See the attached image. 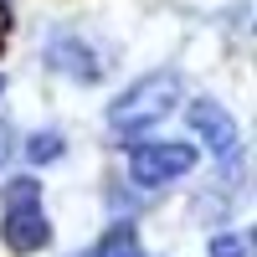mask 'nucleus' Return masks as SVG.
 Here are the masks:
<instances>
[{"label":"nucleus","instance_id":"obj_1","mask_svg":"<svg viewBox=\"0 0 257 257\" xmlns=\"http://www.w3.org/2000/svg\"><path fill=\"white\" fill-rule=\"evenodd\" d=\"M175 103H180V77L175 72H149V77H139L128 93H118L108 103L113 139H134V134H144V128H155L160 118H170Z\"/></svg>","mask_w":257,"mask_h":257},{"label":"nucleus","instance_id":"obj_2","mask_svg":"<svg viewBox=\"0 0 257 257\" xmlns=\"http://www.w3.org/2000/svg\"><path fill=\"white\" fill-rule=\"evenodd\" d=\"M0 242H6L16 257H31L52 242L47 211H41V185L36 180H16L6 196V221H0Z\"/></svg>","mask_w":257,"mask_h":257},{"label":"nucleus","instance_id":"obj_3","mask_svg":"<svg viewBox=\"0 0 257 257\" xmlns=\"http://www.w3.org/2000/svg\"><path fill=\"white\" fill-rule=\"evenodd\" d=\"M190 165H196V149L180 144V139H170V144H139L134 155H128V175H134L139 185H170V180H180Z\"/></svg>","mask_w":257,"mask_h":257},{"label":"nucleus","instance_id":"obj_4","mask_svg":"<svg viewBox=\"0 0 257 257\" xmlns=\"http://www.w3.org/2000/svg\"><path fill=\"white\" fill-rule=\"evenodd\" d=\"M190 128L206 139V149H211L216 160H231V155H237V123H231V113L221 108V103H211V98L190 103Z\"/></svg>","mask_w":257,"mask_h":257},{"label":"nucleus","instance_id":"obj_5","mask_svg":"<svg viewBox=\"0 0 257 257\" xmlns=\"http://www.w3.org/2000/svg\"><path fill=\"white\" fill-rule=\"evenodd\" d=\"M47 62H52L57 72L77 77V82H98V72H103L98 52H88L77 36H52V41H47Z\"/></svg>","mask_w":257,"mask_h":257},{"label":"nucleus","instance_id":"obj_6","mask_svg":"<svg viewBox=\"0 0 257 257\" xmlns=\"http://www.w3.org/2000/svg\"><path fill=\"white\" fill-rule=\"evenodd\" d=\"M98 257H144V252H139V237H134V226H113L108 237L98 242Z\"/></svg>","mask_w":257,"mask_h":257},{"label":"nucleus","instance_id":"obj_7","mask_svg":"<svg viewBox=\"0 0 257 257\" xmlns=\"http://www.w3.org/2000/svg\"><path fill=\"white\" fill-rule=\"evenodd\" d=\"M62 149H67V139L47 128V134H31V139H26V160H31V165H52Z\"/></svg>","mask_w":257,"mask_h":257},{"label":"nucleus","instance_id":"obj_8","mask_svg":"<svg viewBox=\"0 0 257 257\" xmlns=\"http://www.w3.org/2000/svg\"><path fill=\"white\" fill-rule=\"evenodd\" d=\"M211 257H252V237L247 231H221V237H211Z\"/></svg>","mask_w":257,"mask_h":257},{"label":"nucleus","instance_id":"obj_9","mask_svg":"<svg viewBox=\"0 0 257 257\" xmlns=\"http://www.w3.org/2000/svg\"><path fill=\"white\" fill-rule=\"evenodd\" d=\"M6 36H11V6L0 0V52H6Z\"/></svg>","mask_w":257,"mask_h":257},{"label":"nucleus","instance_id":"obj_10","mask_svg":"<svg viewBox=\"0 0 257 257\" xmlns=\"http://www.w3.org/2000/svg\"><path fill=\"white\" fill-rule=\"evenodd\" d=\"M6 155H11V128H6V118H0V165H6Z\"/></svg>","mask_w":257,"mask_h":257},{"label":"nucleus","instance_id":"obj_11","mask_svg":"<svg viewBox=\"0 0 257 257\" xmlns=\"http://www.w3.org/2000/svg\"><path fill=\"white\" fill-rule=\"evenodd\" d=\"M0 93H6V77H0Z\"/></svg>","mask_w":257,"mask_h":257}]
</instances>
